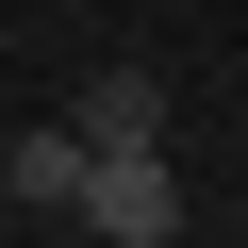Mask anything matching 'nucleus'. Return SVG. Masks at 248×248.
Listing matches in <instances>:
<instances>
[{
  "label": "nucleus",
  "mask_w": 248,
  "mask_h": 248,
  "mask_svg": "<svg viewBox=\"0 0 248 248\" xmlns=\"http://www.w3.org/2000/svg\"><path fill=\"white\" fill-rule=\"evenodd\" d=\"M83 232L99 248H182V166L166 149H99L83 166Z\"/></svg>",
  "instance_id": "nucleus-1"
},
{
  "label": "nucleus",
  "mask_w": 248,
  "mask_h": 248,
  "mask_svg": "<svg viewBox=\"0 0 248 248\" xmlns=\"http://www.w3.org/2000/svg\"><path fill=\"white\" fill-rule=\"evenodd\" d=\"M83 166H99L83 116H33V133L0 149V199H17V215H83Z\"/></svg>",
  "instance_id": "nucleus-2"
},
{
  "label": "nucleus",
  "mask_w": 248,
  "mask_h": 248,
  "mask_svg": "<svg viewBox=\"0 0 248 248\" xmlns=\"http://www.w3.org/2000/svg\"><path fill=\"white\" fill-rule=\"evenodd\" d=\"M66 116H83V149H166V83H149V66H99Z\"/></svg>",
  "instance_id": "nucleus-3"
}]
</instances>
